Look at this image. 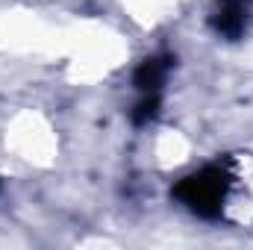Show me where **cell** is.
<instances>
[{
  "instance_id": "obj_1",
  "label": "cell",
  "mask_w": 253,
  "mask_h": 250,
  "mask_svg": "<svg viewBox=\"0 0 253 250\" xmlns=\"http://www.w3.org/2000/svg\"><path fill=\"white\" fill-rule=\"evenodd\" d=\"M227 188H230V177L221 165H209L197 174H189L180 186L174 188V194L189 206L194 215L203 218H218L227 200Z\"/></svg>"
},
{
  "instance_id": "obj_3",
  "label": "cell",
  "mask_w": 253,
  "mask_h": 250,
  "mask_svg": "<svg viewBox=\"0 0 253 250\" xmlns=\"http://www.w3.org/2000/svg\"><path fill=\"white\" fill-rule=\"evenodd\" d=\"M215 27H218L224 36H239V33L245 30V15H242V9H239V6L221 9L218 18H215Z\"/></svg>"
},
{
  "instance_id": "obj_2",
  "label": "cell",
  "mask_w": 253,
  "mask_h": 250,
  "mask_svg": "<svg viewBox=\"0 0 253 250\" xmlns=\"http://www.w3.org/2000/svg\"><path fill=\"white\" fill-rule=\"evenodd\" d=\"M168 74V59H147L135 74V85L141 94H159V85L165 83Z\"/></svg>"
}]
</instances>
